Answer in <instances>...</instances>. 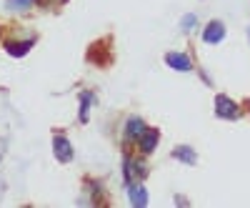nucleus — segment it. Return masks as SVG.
I'll list each match as a JSON object with an SVG mask.
<instances>
[{"mask_svg":"<svg viewBox=\"0 0 250 208\" xmlns=\"http://www.w3.org/2000/svg\"><path fill=\"white\" fill-rule=\"evenodd\" d=\"M215 108H218L215 113H218L220 118H228V120H235V118L240 116L238 106H235V103L228 98V95H218V98H215Z\"/></svg>","mask_w":250,"mask_h":208,"instance_id":"1","label":"nucleus"},{"mask_svg":"<svg viewBox=\"0 0 250 208\" xmlns=\"http://www.w3.org/2000/svg\"><path fill=\"white\" fill-rule=\"evenodd\" d=\"M53 148H55V158H58L60 163H70V161H73V145L68 143L65 136H55Z\"/></svg>","mask_w":250,"mask_h":208,"instance_id":"2","label":"nucleus"},{"mask_svg":"<svg viewBox=\"0 0 250 208\" xmlns=\"http://www.w3.org/2000/svg\"><path fill=\"white\" fill-rule=\"evenodd\" d=\"M225 38V25L220 20H213V23H208V28L203 30V40L205 43H220Z\"/></svg>","mask_w":250,"mask_h":208,"instance_id":"3","label":"nucleus"},{"mask_svg":"<svg viewBox=\"0 0 250 208\" xmlns=\"http://www.w3.org/2000/svg\"><path fill=\"white\" fill-rule=\"evenodd\" d=\"M165 63H168L170 68H175V70H180V73H188L193 68L190 58H188L185 53H168V55H165Z\"/></svg>","mask_w":250,"mask_h":208,"instance_id":"4","label":"nucleus"},{"mask_svg":"<svg viewBox=\"0 0 250 208\" xmlns=\"http://www.w3.org/2000/svg\"><path fill=\"white\" fill-rule=\"evenodd\" d=\"M158 138H160V133L153 131V128H148V131L140 136V140H138V143H140V151H143V153H153L155 145H158Z\"/></svg>","mask_w":250,"mask_h":208,"instance_id":"5","label":"nucleus"},{"mask_svg":"<svg viewBox=\"0 0 250 208\" xmlns=\"http://www.w3.org/2000/svg\"><path fill=\"white\" fill-rule=\"evenodd\" d=\"M143 176H145V165L143 163H135L133 158H125V181H128V183L135 181V178L140 181Z\"/></svg>","mask_w":250,"mask_h":208,"instance_id":"6","label":"nucleus"},{"mask_svg":"<svg viewBox=\"0 0 250 208\" xmlns=\"http://www.w3.org/2000/svg\"><path fill=\"white\" fill-rule=\"evenodd\" d=\"M148 131L145 128V123L140 120V118H130L128 120V126H125V136H128L130 140H140V136Z\"/></svg>","mask_w":250,"mask_h":208,"instance_id":"7","label":"nucleus"},{"mask_svg":"<svg viewBox=\"0 0 250 208\" xmlns=\"http://www.w3.org/2000/svg\"><path fill=\"white\" fill-rule=\"evenodd\" d=\"M128 196H130V203L133 206H145V203H148V193H145L143 185H130Z\"/></svg>","mask_w":250,"mask_h":208,"instance_id":"8","label":"nucleus"},{"mask_svg":"<svg viewBox=\"0 0 250 208\" xmlns=\"http://www.w3.org/2000/svg\"><path fill=\"white\" fill-rule=\"evenodd\" d=\"M33 48V40H25V43H5V50L10 53V55H25L28 50Z\"/></svg>","mask_w":250,"mask_h":208,"instance_id":"9","label":"nucleus"},{"mask_svg":"<svg viewBox=\"0 0 250 208\" xmlns=\"http://www.w3.org/2000/svg\"><path fill=\"white\" fill-rule=\"evenodd\" d=\"M173 158H178V161H183V163H195V153H193V148H188V145H180V148H175V151H173Z\"/></svg>","mask_w":250,"mask_h":208,"instance_id":"10","label":"nucleus"},{"mask_svg":"<svg viewBox=\"0 0 250 208\" xmlns=\"http://www.w3.org/2000/svg\"><path fill=\"white\" fill-rule=\"evenodd\" d=\"M93 100H95L93 93H88V91L80 93V120H88V108H90Z\"/></svg>","mask_w":250,"mask_h":208,"instance_id":"11","label":"nucleus"},{"mask_svg":"<svg viewBox=\"0 0 250 208\" xmlns=\"http://www.w3.org/2000/svg\"><path fill=\"white\" fill-rule=\"evenodd\" d=\"M35 3V0H8V10H15V13H20V10H28L30 5Z\"/></svg>","mask_w":250,"mask_h":208,"instance_id":"12","label":"nucleus"},{"mask_svg":"<svg viewBox=\"0 0 250 208\" xmlns=\"http://www.w3.org/2000/svg\"><path fill=\"white\" fill-rule=\"evenodd\" d=\"M195 15L193 13H188V15H183V20H180V30H185V33H190L193 28H195Z\"/></svg>","mask_w":250,"mask_h":208,"instance_id":"13","label":"nucleus"},{"mask_svg":"<svg viewBox=\"0 0 250 208\" xmlns=\"http://www.w3.org/2000/svg\"><path fill=\"white\" fill-rule=\"evenodd\" d=\"M248 38H250V33H248Z\"/></svg>","mask_w":250,"mask_h":208,"instance_id":"14","label":"nucleus"}]
</instances>
